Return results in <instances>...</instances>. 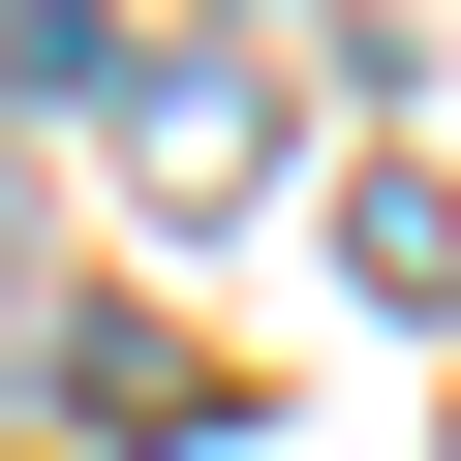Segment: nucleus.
<instances>
[{"mask_svg": "<svg viewBox=\"0 0 461 461\" xmlns=\"http://www.w3.org/2000/svg\"><path fill=\"white\" fill-rule=\"evenodd\" d=\"M62 430H123V461H154V430H215V369H185L154 308H93V339H62Z\"/></svg>", "mask_w": 461, "mask_h": 461, "instance_id": "obj_1", "label": "nucleus"}]
</instances>
